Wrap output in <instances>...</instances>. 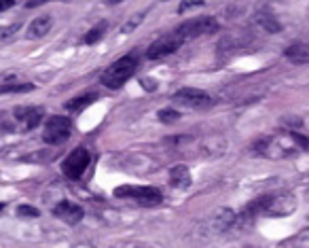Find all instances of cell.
I'll return each instance as SVG.
<instances>
[{
  "instance_id": "cell-1",
  "label": "cell",
  "mask_w": 309,
  "mask_h": 248,
  "mask_svg": "<svg viewBox=\"0 0 309 248\" xmlns=\"http://www.w3.org/2000/svg\"><path fill=\"white\" fill-rule=\"evenodd\" d=\"M138 68V58L136 55H123L117 62H113L110 66L102 73V85L108 87V89H119L131 79V75L136 73Z\"/></svg>"
},
{
  "instance_id": "cell-2",
  "label": "cell",
  "mask_w": 309,
  "mask_h": 248,
  "mask_svg": "<svg viewBox=\"0 0 309 248\" xmlns=\"http://www.w3.org/2000/svg\"><path fill=\"white\" fill-rule=\"evenodd\" d=\"M186 36L185 32H182V28L178 26L174 32H170V34H165L161 38H157V41L150 43V47L146 49V58L148 60H159V58H165V55H170L174 51H178L182 45H185Z\"/></svg>"
},
{
  "instance_id": "cell-3",
  "label": "cell",
  "mask_w": 309,
  "mask_h": 248,
  "mask_svg": "<svg viewBox=\"0 0 309 248\" xmlns=\"http://www.w3.org/2000/svg\"><path fill=\"white\" fill-rule=\"evenodd\" d=\"M70 134H72V121L68 117L55 115L47 119L45 130H43V140L47 145H64L70 138Z\"/></svg>"
},
{
  "instance_id": "cell-4",
  "label": "cell",
  "mask_w": 309,
  "mask_h": 248,
  "mask_svg": "<svg viewBox=\"0 0 309 248\" xmlns=\"http://www.w3.org/2000/svg\"><path fill=\"white\" fill-rule=\"evenodd\" d=\"M115 195L117 197H131L136 199L138 204L142 206H157L161 204V191L157 187H138V185H121L115 189Z\"/></svg>"
},
{
  "instance_id": "cell-5",
  "label": "cell",
  "mask_w": 309,
  "mask_h": 248,
  "mask_svg": "<svg viewBox=\"0 0 309 248\" xmlns=\"http://www.w3.org/2000/svg\"><path fill=\"white\" fill-rule=\"evenodd\" d=\"M172 102H176L178 106L185 108H195V110H205L214 106V100L210 93H205L201 89H193V87H185V89H178L172 95Z\"/></svg>"
},
{
  "instance_id": "cell-6",
  "label": "cell",
  "mask_w": 309,
  "mask_h": 248,
  "mask_svg": "<svg viewBox=\"0 0 309 248\" xmlns=\"http://www.w3.org/2000/svg\"><path fill=\"white\" fill-rule=\"evenodd\" d=\"M89 162H91L89 151L83 149V147H76L72 153L64 159V164H62V172H64L68 178L76 180V178H81V176H83V172L87 170Z\"/></svg>"
},
{
  "instance_id": "cell-7",
  "label": "cell",
  "mask_w": 309,
  "mask_h": 248,
  "mask_svg": "<svg viewBox=\"0 0 309 248\" xmlns=\"http://www.w3.org/2000/svg\"><path fill=\"white\" fill-rule=\"evenodd\" d=\"M43 117H45L43 106H17L13 113V121L17 125H21L19 130L30 132V130H34V127L41 125Z\"/></svg>"
},
{
  "instance_id": "cell-8",
  "label": "cell",
  "mask_w": 309,
  "mask_h": 248,
  "mask_svg": "<svg viewBox=\"0 0 309 248\" xmlns=\"http://www.w3.org/2000/svg\"><path fill=\"white\" fill-rule=\"evenodd\" d=\"M182 32H185L186 41L188 38H199L205 34H214L218 30V21L214 17H199V19H193V21H185L182 23Z\"/></svg>"
},
{
  "instance_id": "cell-9",
  "label": "cell",
  "mask_w": 309,
  "mask_h": 248,
  "mask_svg": "<svg viewBox=\"0 0 309 248\" xmlns=\"http://www.w3.org/2000/svg\"><path fill=\"white\" fill-rule=\"evenodd\" d=\"M295 206H297V199L288 193L271 195V202H269L265 214H269V217H286V214L295 210Z\"/></svg>"
},
{
  "instance_id": "cell-10",
  "label": "cell",
  "mask_w": 309,
  "mask_h": 248,
  "mask_svg": "<svg viewBox=\"0 0 309 248\" xmlns=\"http://www.w3.org/2000/svg\"><path fill=\"white\" fill-rule=\"evenodd\" d=\"M53 214L58 219H62L64 223H68V225H76V223L83 221V208L74 204V202H68V199H64V202H60L58 206L53 208Z\"/></svg>"
},
{
  "instance_id": "cell-11",
  "label": "cell",
  "mask_w": 309,
  "mask_h": 248,
  "mask_svg": "<svg viewBox=\"0 0 309 248\" xmlns=\"http://www.w3.org/2000/svg\"><path fill=\"white\" fill-rule=\"evenodd\" d=\"M51 26H53V19L49 17V15H41V17L32 19V23L28 26L26 36L30 38V41H36V38H43L45 34H49Z\"/></svg>"
},
{
  "instance_id": "cell-12",
  "label": "cell",
  "mask_w": 309,
  "mask_h": 248,
  "mask_svg": "<svg viewBox=\"0 0 309 248\" xmlns=\"http://www.w3.org/2000/svg\"><path fill=\"white\" fill-rule=\"evenodd\" d=\"M254 23H258V26L263 28V30H267L269 34H275V32H280V30H282L280 19H277L269 9H260V11H256V13H254Z\"/></svg>"
},
{
  "instance_id": "cell-13",
  "label": "cell",
  "mask_w": 309,
  "mask_h": 248,
  "mask_svg": "<svg viewBox=\"0 0 309 248\" xmlns=\"http://www.w3.org/2000/svg\"><path fill=\"white\" fill-rule=\"evenodd\" d=\"M170 182H172V187H176V189H186L191 185V172H188V167L185 164L174 165L170 170Z\"/></svg>"
},
{
  "instance_id": "cell-14",
  "label": "cell",
  "mask_w": 309,
  "mask_h": 248,
  "mask_svg": "<svg viewBox=\"0 0 309 248\" xmlns=\"http://www.w3.org/2000/svg\"><path fill=\"white\" fill-rule=\"evenodd\" d=\"M284 55L295 64H309V43H295L286 47Z\"/></svg>"
},
{
  "instance_id": "cell-15",
  "label": "cell",
  "mask_w": 309,
  "mask_h": 248,
  "mask_svg": "<svg viewBox=\"0 0 309 248\" xmlns=\"http://www.w3.org/2000/svg\"><path fill=\"white\" fill-rule=\"evenodd\" d=\"M235 212L233 210H229V208H223L218 214H216V219H214V231H218V234H223V231L227 229H231L235 225Z\"/></svg>"
},
{
  "instance_id": "cell-16",
  "label": "cell",
  "mask_w": 309,
  "mask_h": 248,
  "mask_svg": "<svg viewBox=\"0 0 309 248\" xmlns=\"http://www.w3.org/2000/svg\"><path fill=\"white\" fill-rule=\"evenodd\" d=\"M98 100V95L96 93H83V95H76V98L72 100H68L66 102V108L68 110H72V113H78V110H83L87 106H91L93 102Z\"/></svg>"
},
{
  "instance_id": "cell-17",
  "label": "cell",
  "mask_w": 309,
  "mask_h": 248,
  "mask_svg": "<svg viewBox=\"0 0 309 248\" xmlns=\"http://www.w3.org/2000/svg\"><path fill=\"white\" fill-rule=\"evenodd\" d=\"M106 28H108V21H100L98 26H93V28L85 34V38H83L85 45H96L98 41H102V36H104Z\"/></svg>"
},
{
  "instance_id": "cell-18",
  "label": "cell",
  "mask_w": 309,
  "mask_h": 248,
  "mask_svg": "<svg viewBox=\"0 0 309 248\" xmlns=\"http://www.w3.org/2000/svg\"><path fill=\"white\" fill-rule=\"evenodd\" d=\"M34 91L32 83H9V85H0V93H28Z\"/></svg>"
},
{
  "instance_id": "cell-19",
  "label": "cell",
  "mask_w": 309,
  "mask_h": 248,
  "mask_svg": "<svg viewBox=\"0 0 309 248\" xmlns=\"http://www.w3.org/2000/svg\"><path fill=\"white\" fill-rule=\"evenodd\" d=\"M159 121L161 123H165V125H170V123H176L178 119H180V113L176 108H163V110H159Z\"/></svg>"
},
{
  "instance_id": "cell-20",
  "label": "cell",
  "mask_w": 309,
  "mask_h": 248,
  "mask_svg": "<svg viewBox=\"0 0 309 248\" xmlns=\"http://www.w3.org/2000/svg\"><path fill=\"white\" fill-rule=\"evenodd\" d=\"M19 30H21V23H13V26L4 28L2 32H0V41H2V43H11V38L17 34Z\"/></svg>"
},
{
  "instance_id": "cell-21",
  "label": "cell",
  "mask_w": 309,
  "mask_h": 248,
  "mask_svg": "<svg viewBox=\"0 0 309 248\" xmlns=\"http://www.w3.org/2000/svg\"><path fill=\"white\" fill-rule=\"evenodd\" d=\"M17 214H19V217H32V219H36V217H41V210H36L34 206L21 204V206L17 208Z\"/></svg>"
},
{
  "instance_id": "cell-22",
  "label": "cell",
  "mask_w": 309,
  "mask_h": 248,
  "mask_svg": "<svg viewBox=\"0 0 309 248\" xmlns=\"http://www.w3.org/2000/svg\"><path fill=\"white\" fill-rule=\"evenodd\" d=\"M197 6H203V0H182L178 6V13H186L191 9H197Z\"/></svg>"
},
{
  "instance_id": "cell-23",
  "label": "cell",
  "mask_w": 309,
  "mask_h": 248,
  "mask_svg": "<svg viewBox=\"0 0 309 248\" xmlns=\"http://www.w3.org/2000/svg\"><path fill=\"white\" fill-rule=\"evenodd\" d=\"M290 138H292V142H295L297 147H301L303 151H309V138H307V136H301V134H297V132H292Z\"/></svg>"
},
{
  "instance_id": "cell-24",
  "label": "cell",
  "mask_w": 309,
  "mask_h": 248,
  "mask_svg": "<svg viewBox=\"0 0 309 248\" xmlns=\"http://www.w3.org/2000/svg\"><path fill=\"white\" fill-rule=\"evenodd\" d=\"M142 19H144V13H138L133 19H129L127 26H123V28H121V32H123V34H129L131 30H136V28H138V23H140Z\"/></svg>"
},
{
  "instance_id": "cell-25",
  "label": "cell",
  "mask_w": 309,
  "mask_h": 248,
  "mask_svg": "<svg viewBox=\"0 0 309 248\" xmlns=\"http://www.w3.org/2000/svg\"><path fill=\"white\" fill-rule=\"evenodd\" d=\"M47 2H58V0H28L26 6L28 9H34V6H41V4H47Z\"/></svg>"
},
{
  "instance_id": "cell-26",
  "label": "cell",
  "mask_w": 309,
  "mask_h": 248,
  "mask_svg": "<svg viewBox=\"0 0 309 248\" xmlns=\"http://www.w3.org/2000/svg\"><path fill=\"white\" fill-rule=\"evenodd\" d=\"M11 6H15V0H0V13L11 9Z\"/></svg>"
},
{
  "instance_id": "cell-27",
  "label": "cell",
  "mask_w": 309,
  "mask_h": 248,
  "mask_svg": "<svg viewBox=\"0 0 309 248\" xmlns=\"http://www.w3.org/2000/svg\"><path fill=\"white\" fill-rule=\"evenodd\" d=\"M140 83H142V85H144V87H146V89H148V91H153V89H155V81H148V79H142V81H140Z\"/></svg>"
},
{
  "instance_id": "cell-28",
  "label": "cell",
  "mask_w": 309,
  "mask_h": 248,
  "mask_svg": "<svg viewBox=\"0 0 309 248\" xmlns=\"http://www.w3.org/2000/svg\"><path fill=\"white\" fill-rule=\"evenodd\" d=\"M108 4H119V2H123V0H106Z\"/></svg>"
},
{
  "instance_id": "cell-29",
  "label": "cell",
  "mask_w": 309,
  "mask_h": 248,
  "mask_svg": "<svg viewBox=\"0 0 309 248\" xmlns=\"http://www.w3.org/2000/svg\"><path fill=\"white\" fill-rule=\"evenodd\" d=\"M2 208H4V204H2V202H0V210H2Z\"/></svg>"
}]
</instances>
